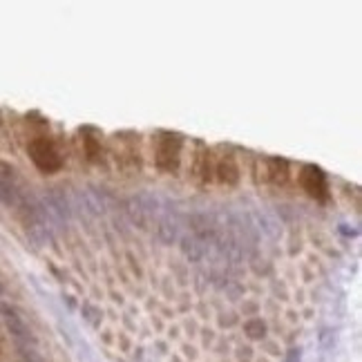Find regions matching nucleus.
Listing matches in <instances>:
<instances>
[{
    "label": "nucleus",
    "mask_w": 362,
    "mask_h": 362,
    "mask_svg": "<svg viewBox=\"0 0 362 362\" xmlns=\"http://www.w3.org/2000/svg\"><path fill=\"white\" fill-rule=\"evenodd\" d=\"M30 157L38 168L45 170V173L54 170L59 165L57 150H54V146L49 141H45V139H36V141L30 144Z\"/></svg>",
    "instance_id": "f257e3e1"
},
{
    "label": "nucleus",
    "mask_w": 362,
    "mask_h": 362,
    "mask_svg": "<svg viewBox=\"0 0 362 362\" xmlns=\"http://www.w3.org/2000/svg\"><path fill=\"white\" fill-rule=\"evenodd\" d=\"M3 313H5L3 317H5V322H7V329L11 331V336L16 338V342H18L21 346H30V344H34L32 329L23 322V317L16 315L13 311H9V309H5Z\"/></svg>",
    "instance_id": "f03ea898"
},
{
    "label": "nucleus",
    "mask_w": 362,
    "mask_h": 362,
    "mask_svg": "<svg viewBox=\"0 0 362 362\" xmlns=\"http://www.w3.org/2000/svg\"><path fill=\"white\" fill-rule=\"evenodd\" d=\"M181 250H184V255L190 262H199L206 253V244H202L194 235H186V238L181 240Z\"/></svg>",
    "instance_id": "7ed1b4c3"
},
{
    "label": "nucleus",
    "mask_w": 362,
    "mask_h": 362,
    "mask_svg": "<svg viewBox=\"0 0 362 362\" xmlns=\"http://www.w3.org/2000/svg\"><path fill=\"white\" fill-rule=\"evenodd\" d=\"M159 238L163 242H168V244H173L177 240V224H175L170 217H163L161 219V224H159Z\"/></svg>",
    "instance_id": "20e7f679"
},
{
    "label": "nucleus",
    "mask_w": 362,
    "mask_h": 362,
    "mask_svg": "<svg viewBox=\"0 0 362 362\" xmlns=\"http://www.w3.org/2000/svg\"><path fill=\"white\" fill-rule=\"evenodd\" d=\"M246 331H248V336L255 338V340L264 338V325L259 322V320H253V322H248L246 325Z\"/></svg>",
    "instance_id": "39448f33"
},
{
    "label": "nucleus",
    "mask_w": 362,
    "mask_h": 362,
    "mask_svg": "<svg viewBox=\"0 0 362 362\" xmlns=\"http://www.w3.org/2000/svg\"><path fill=\"white\" fill-rule=\"evenodd\" d=\"M288 356H291V358H288L286 362H300V351H298V349H293Z\"/></svg>",
    "instance_id": "423d86ee"
}]
</instances>
